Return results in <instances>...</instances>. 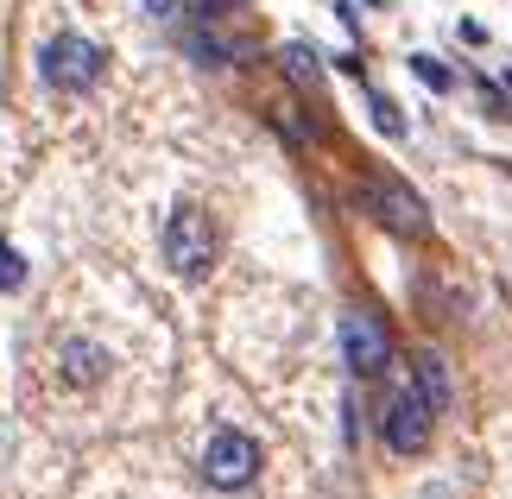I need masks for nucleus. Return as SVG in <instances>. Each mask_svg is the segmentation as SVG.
I'll return each instance as SVG.
<instances>
[{
  "mask_svg": "<svg viewBox=\"0 0 512 499\" xmlns=\"http://www.w3.org/2000/svg\"><path fill=\"white\" fill-rule=\"evenodd\" d=\"M430 424H437V405H430L418 386H405V392L386 405V443L399 449V455H418V449L430 443Z\"/></svg>",
  "mask_w": 512,
  "mask_h": 499,
  "instance_id": "4",
  "label": "nucleus"
},
{
  "mask_svg": "<svg viewBox=\"0 0 512 499\" xmlns=\"http://www.w3.org/2000/svg\"><path fill=\"white\" fill-rule=\"evenodd\" d=\"M373 209H380V222H392L399 234H418L424 228V203L405 184H373Z\"/></svg>",
  "mask_w": 512,
  "mask_h": 499,
  "instance_id": "6",
  "label": "nucleus"
},
{
  "mask_svg": "<svg viewBox=\"0 0 512 499\" xmlns=\"http://www.w3.org/2000/svg\"><path fill=\"white\" fill-rule=\"evenodd\" d=\"M38 76L64 95H83L102 83V45H89L83 32H57L45 51H38Z\"/></svg>",
  "mask_w": 512,
  "mask_h": 499,
  "instance_id": "1",
  "label": "nucleus"
},
{
  "mask_svg": "<svg viewBox=\"0 0 512 499\" xmlns=\"http://www.w3.org/2000/svg\"><path fill=\"white\" fill-rule=\"evenodd\" d=\"M102 373H108V354L95 342H64V379L70 386H95Z\"/></svg>",
  "mask_w": 512,
  "mask_h": 499,
  "instance_id": "7",
  "label": "nucleus"
},
{
  "mask_svg": "<svg viewBox=\"0 0 512 499\" xmlns=\"http://www.w3.org/2000/svg\"><path fill=\"white\" fill-rule=\"evenodd\" d=\"M373 121H380V133H405V121H399V108H392L386 95H373Z\"/></svg>",
  "mask_w": 512,
  "mask_h": 499,
  "instance_id": "12",
  "label": "nucleus"
},
{
  "mask_svg": "<svg viewBox=\"0 0 512 499\" xmlns=\"http://www.w3.org/2000/svg\"><path fill=\"white\" fill-rule=\"evenodd\" d=\"M411 70H418V76H424L430 89H449V70L437 64V57H411Z\"/></svg>",
  "mask_w": 512,
  "mask_h": 499,
  "instance_id": "11",
  "label": "nucleus"
},
{
  "mask_svg": "<svg viewBox=\"0 0 512 499\" xmlns=\"http://www.w3.org/2000/svg\"><path fill=\"white\" fill-rule=\"evenodd\" d=\"M165 266L177 278H203L215 266V228L203 209H177L165 222Z\"/></svg>",
  "mask_w": 512,
  "mask_h": 499,
  "instance_id": "2",
  "label": "nucleus"
},
{
  "mask_svg": "<svg viewBox=\"0 0 512 499\" xmlns=\"http://www.w3.org/2000/svg\"><path fill=\"white\" fill-rule=\"evenodd\" d=\"M184 45H190L196 57H209V64H234V45H222L215 32H184Z\"/></svg>",
  "mask_w": 512,
  "mask_h": 499,
  "instance_id": "9",
  "label": "nucleus"
},
{
  "mask_svg": "<svg viewBox=\"0 0 512 499\" xmlns=\"http://www.w3.org/2000/svg\"><path fill=\"white\" fill-rule=\"evenodd\" d=\"M411 386H418L424 398H430V405H449V367H443V354H424V361H418V379H411Z\"/></svg>",
  "mask_w": 512,
  "mask_h": 499,
  "instance_id": "8",
  "label": "nucleus"
},
{
  "mask_svg": "<svg viewBox=\"0 0 512 499\" xmlns=\"http://www.w3.org/2000/svg\"><path fill=\"white\" fill-rule=\"evenodd\" d=\"M19 278H26V266H19V253H13L7 241H0V291H13Z\"/></svg>",
  "mask_w": 512,
  "mask_h": 499,
  "instance_id": "10",
  "label": "nucleus"
},
{
  "mask_svg": "<svg viewBox=\"0 0 512 499\" xmlns=\"http://www.w3.org/2000/svg\"><path fill=\"white\" fill-rule=\"evenodd\" d=\"M253 474H260V443L247 430H215L209 449H203V481L222 487V493H241Z\"/></svg>",
  "mask_w": 512,
  "mask_h": 499,
  "instance_id": "3",
  "label": "nucleus"
},
{
  "mask_svg": "<svg viewBox=\"0 0 512 499\" xmlns=\"http://www.w3.org/2000/svg\"><path fill=\"white\" fill-rule=\"evenodd\" d=\"M342 354H348L354 373H380L392 361V342H386V329L373 323L367 310H354V316H342Z\"/></svg>",
  "mask_w": 512,
  "mask_h": 499,
  "instance_id": "5",
  "label": "nucleus"
},
{
  "mask_svg": "<svg viewBox=\"0 0 512 499\" xmlns=\"http://www.w3.org/2000/svg\"><path fill=\"white\" fill-rule=\"evenodd\" d=\"M190 7H196V19H228L241 0H190Z\"/></svg>",
  "mask_w": 512,
  "mask_h": 499,
  "instance_id": "13",
  "label": "nucleus"
},
{
  "mask_svg": "<svg viewBox=\"0 0 512 499\" xmlns=\"http://www.w3.org/2000/svg\"><path fill=\"white\" fill-rule=\"evenodd\" d=\"M146 7H152V13H177V0H146Z\"/></svg>",
  "mask_w": 512,
  "mask_h": 499,
  "instance_id": "14",
  "label": "nucleus"
}]
</instances>
